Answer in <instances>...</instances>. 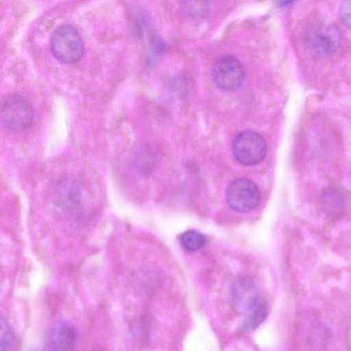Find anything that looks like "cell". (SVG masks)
<instances>
[{
    "label": "cell",
    "mask_w": 351,
    "mask_h": 351,
    "mask_svg": "<svg viewBox=\"0 0 351 351\" xmlns=\"http://www.w3.org/2000/svg\"><path fill=\"white\" fill-rule=\"evenodd\" d=\"M182 246L189 252H195L202 248L206 243L205 237L200 232L190 230L182 233L180 237Z\"/></svg>",
    "instance_id": "11"
},
{
    "label": "cell",
    "mask_w": 351,
    "mask_h": 351,
    "mask_svg": "<svg viewBox=\"0 0 351 351\" xmlns=\"http://www.w3.org/2000/svg\"><path fill=\"white\" fill-rule=\"evenodd\" d=\"M232 151L240 163L244 165H254L265 158L267 145L259 133L253 130H245L234 137Z\"/></svg>",
    "instance_id": "5"
},
{
    "label": "cell",
    "mask_w": 351,
    "mask_h": 351,
    "mask_svg": "<svg viewBox=\"0 0 351 351\" xmlns=\"http://www.w3.org/2000/svg\"><path fill=\"white\" fill-rule=\"evenodd\" d=\"M267 314V303L262 299L245 317L239 326L241 332L256 328L265 320Z\"/></svg>",
    "instance_id": "10"
},
{
    "label": "cell",
    "mask_w": 351,
    "mask_h": 351,
    "mask_svg": "<svg viewBox=\"0 0 351 351\" xmlns=\"http://www.w3.org/2000/svg\"><path fill=\"white\" fill-rule=\"evenodd\" d=\"M0 337L1 351L8 350L14 342V333L9 323L3 318L1 319Z\"/></svg>",
    "instance_id": "12"
},
{
    "label": "cell",
    "mask_w": 351,
    "mask_h": 351,
    "mask_svg": "<svg viewBox=\"0 0 351 351\" xmlns=\"http://www.w3.org/2000/svg\"><path fill=\"white\" fill-rule=\"evenodd\" d=\"M51 199L54 206L82 221L86 216L83 189L80 182L73 176H65L53 186Z\"/></svg>",
    "instance_id": "1"
},
{
    "label": "cell",
    "mask_w": 351,
    "mask_h": 351,
    "mask_svg": "<svg viewBox=\"0 0 351 351\" xmlns=\"http://www.w3.org/2000/svg\"><path fill=\"white\" fill-rule=\"evenodd\" d=\"M255 282L246 277H239L232 283L230 289V300L237 311L248 313L261 300Z\"/></svg>",
    "instance_id": "8"
},
{
    "label": "cell",
    "mask_w": 351,
    "mask_h": 351,
    "mask_svg": "<svg viewBox=\"0 0 351 351\" xmlns=\"http://www.w3.org/2000/svg\"><path fill=\"white\" fill-rule=\"evenodd\" d=\"M47 343L52 351H73L77 344V333L67 324H60L50 330Z\"/></svg>",
    "instance_id": "9"
},
{
    "label": "cell",
    "mask_w": 351,
    "mask_h": 351,
    "mask_svg": "<svg viewBox=\"0 0 351 351\" xmlns=\"http://www.w3.org/2000/svg\"><path fill=\"white\" fill-rule=\"evenodd\" d=\"M1 119L4 127L13 131H21L30 127L35 119L32 104L18 94L5 95L1 101Z\"/></svg>",
    "instance_id": "3"
},
{
    "label": "cell",
    "mask_w": 351,
    "mask_h": 351,
    "mask_svg": "<svg viewBox=\"0 0 351 351\" xmlns=\"http://www.w3.org/2000/svg\"><path fill=\"white\" fill-rule=\"evenodd\" d=\"M343 40V34L339 27L327 21L313 22L305 33L307 49L319 57L334 55L340 49Z\"/></svg>",
    "instance_id": "2"
},
{
    "label": "cell",
    "mask_w": 351,
    "mask_h": 351,
    "mask_svg": "<svg viewBox=\"0 0 351 351\" xmlns=\"http://www.w3.org/2000/svg\"><path fill=\"white\" fill-rule=\"evenodd\" d=\"M50 47L57 60L68 64L80 60L84 52L83 40L78 31L71 25H62L54 30Z\"/></svg>",
    "instance_id": "4"
},
{
    "label": "cell",
    "mask_w": 351,
    "mask_h": 351,
    "mask_svg": "<svg viewBox=\"0 0 351 351\" xmlns=\"http://www.w3.org/2000/svg\"><path fill=\"white\" fill-rule=\"evenodd\" d=\"M260 191L256 184L247 178H237L228 186L226 199L229 206L241 213L255 208L260 201Z\"/></svg>",
    "instance_id": "7"
},
{
    "label": "cell",
    "mask_w": 351,
    "mask_h": 351,
    "mask_svg": "<svg viewBox=\"0 0 351 351\" xmlns=\"http://www.w3.org/2000/svg\"><path fill=\"white\" fill-rule=\"evenodd\" d=\"M215 84L223 90H234L243 83L245 69L234 56L226 54L216 60L212 69Z\"/></svg>",
    "instance_id": "6"
},
{
    "label": "cell",
    "mask_w": 351,
    "mask_h": 351,
    "mask_svg": "<svg viewBox=\"0 0 351 351\" xmlns=\"http://www.w3.org/2000/svg\"><path fill=\"white\" fill-rule=\"evenodd\" d=\"M339 14L343 25L351 29V0L343 1L341 3Z\"/></svg>",
    "instance_id": "13"
}]
</instances>
